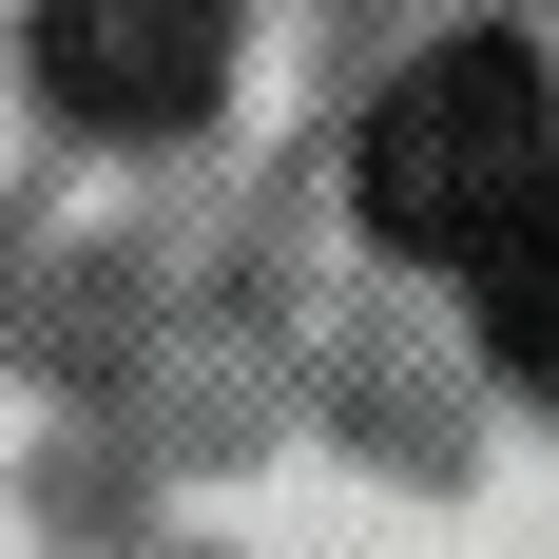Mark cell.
I'll use <instances>...</instances> for the list:
<instances>
[{"label": "cell", "mask_w": 559, "mask_h": 559, "mask_svg": "<svg viewBox=\"0 0 559 559\" xmlns=\"http://www.w3.org/2000/svg\"><path fill=\"white\" fill-rule=\"evenodd\" d=\"M347 193H367V231H386V251L483 271V251L559 193V78H540L521 39H444V58H405L386 97H367V135H347Z\"/></svg>", "instance_id": "1"}, {"label": "cell", "mask_w": 559, "mask_h": 559, "mask_svg": "<svg viewBox=\"0 0 559 559\" xmlns=\"http://www.w3.org/2000/svg\"><path fill=\"white\" fill-rule=\"evenodd\" d=\"M20 58L78 135H193L231 97V0H39Z\"/></svg>", "instance_id": "2"}, {"label": "cell", "mask_w": 559, "mask_h": 559, "mask_svg": "<svg viewBox=\"0 0 559 559\" xmlns=\"http://www.w3.org/2000/svg\"><path fill=\"white\" fill-rule=\"evenodd\" d=\"M463 309H483V347H502V386H540V405H559V193L483 251V271H463Z\"/></svg>", "instance_id": "3"}]
</instances>
